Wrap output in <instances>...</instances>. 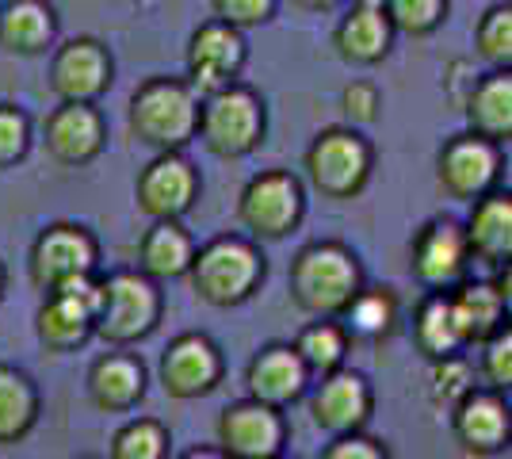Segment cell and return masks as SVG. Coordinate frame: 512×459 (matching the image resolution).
<instances>
[{"label":"cell","instance_id":"cell-1","mask_svg":"<svg viewBox=\"0 0 512 459\" xmlns=\"http://www.w3.org/2000/svg\"><path fill=\"white\" fill-rule=\"evenodd\" d=\"M367 284L360 253L344 241H310L291 257L287 268V291L291 303L310 318H341L344 306L356 299Z\"/></svg>","mask_w":512,"mask_h":459},{"label":"cell","instance_id":"cell-2","mask_svg":"<svg viewBox=\"0 0 512 459\" xmlns=\"http://www.w3.org/2000/svg\"><path fill=\"white\" fill-rule=\"evenodd\" d=\"M195 299L218 310L249 303L268 280V257L249 234H218L195 245L192 264L184 272Z\"/></svg>","mask_w":512,"mask_h":459},{"label":"cell","instance_id":"cell-3","mask_svg":"<svg viewBox=\"0 0 512 459\" xmlns=\"http://www.w3.org/2000/svg\"><path fill=\"white\" fill-rule=\"evenodd\" d=\"M195 127H199V96L184 77L157 73L130 92L127 131L138 146L153 153L188 150L195 142Z\"/></svg>","mask_w":512,"mask_h":459},{"label":"cell","instance_id":"cell-4","mask_svg":"<svg viewBox=\"0 0 512 459\" xmlns=\"http://www.w3.org/2000/svg\"><path fill=\"white\" fill-rule=\"evenodd\" d=\"M165 318V291L138 268H115L100 276L96 337L111 349H130L146 341Z\"/></svg>","mask_w":512,"mask_h":459},{"label":"cell","instance_id":"cell-5","mask_svg":"<svg viewBox=\"0 0 512 459\" xmlns=\"http://www.w3.org/2000/svg\"><path fill=\"white\" fill-rule=\"evenodd\" d=\"M195 138L203 142V150L222 161H241V157L256 153L268 138V108H264L260 92L234 81V85L203 96Z\"/></svg>","mask_w":512,"mask_h":459},{"label":"cell","instance_id":"cell-6","mask_svg":"<svg viewBox=\"0 0 512 459\" xmlns=\"http://www.w3.org/2000/svg\"><path fill=\"white\" fill-rule=\"evenodd\" d=\"M306 184L325 199H356L375 173V146L360 127L333 123L314 134L302 153Z\"/></svg>","mask_w":512,"mask_h":459},{"label":"cell","instance_id":"cell-7","mask_svg":"<svg viewBox=\"0 0 512 459\" xmlns=\"http://www.w3.org/2000/svg\"><path fill=\"white\" fill-rule=\"evenodd\" d=\"M306 219V184L291 169H260L237 196V222L253 241L291 238Z\"/></svg>","mask_w":512,"mask_h":459},{"label":"cell","instance_id":"cell-8","mask_svg":"<svg viewBox=\"0 0 512 459\" xmlns=\"http://www.w3.org/2000/svg\"><path fill=\"white\" fill-rule=\"evenodd\" d=\"M104 272L100 268V238L85 222H46L27 249V280L35 291H54L73 276Z\"/></svg>","mask_w":512,"mask_h":459},{"label":"cell","instance_id":"cell-9","mask_svg":"<svg viewBox=\"0 0 512 459\" xmlns=\"http://www.w3.org/2000/svg\"><path fill=\"white\" fill-rule=\"evenodd\" d=\"M100 276L104 272L73 276L43 295V303L35 310V337L46 352H77L96 337Z\"/></svg>","mask_w":512,"mask_h":459},{"label":"cell","instance_id":"cell-10","mask_svg":"<svg viewBox=\"0 0 512 459\" xmlns=\"http://www.w3.org/2000/svg\"><path fill=\"white\" fill-rule=\"evenodd\" d=\"M505 173V146L478 134H451L448 142L436 150V184L448 199L474 203L493 188H501Z\"/></svg>","mask_w":512,"mask_h":459},{"label":"cell","instance_id":"cell-11","mask_svg":"<svg viewBox=\"0 0 512 459\" xmlns=\"http://www.w3.org/2000/svg\"><path fill=\"white\" fill-rule=\"evenodd\" d=\"M157 379H161V391L169 398L195 402V398H207L211 391H218V383L226 379V356L211 333L188 329V333H176L165 345L161 364H157Z\"/></svg>","mask_w":512,"mask_h":459},{"label":"cell","instance_id":"cell-12","mask_svg":"<svg viewBox=\"0 0 512 459\" xmlns=\"http://www.w3.org/2000/svg\"><path fill=\"white\" fill-rule=\"evenodd\" d=\"M470 249L463 222L451 215H432L413 230L409 241V276L425 291H451L470 272Z\"/></svg>","mask_w":512,"mask_h":459},{"label":"cell","instance_id":"cell-13","mask_svg":"<svg viewBox=\"0 0 512 459\" xmlns=\"http://www.w3.org/2000/svg\"><path fill=\"white\" fill-rule=\"evenodd\" d=\"M50 92L69 104H100L107 88L115 85V58L96 35H73L50 50Z\"/></svg>","mask_w":512,"mask_h":459},{"label":"cell","instance_id":"cell-14","mask_svg":"<svg viewBox=\"0 0 512 459\" xmlns=\"http://www.w3.org/2000/svg\"><path fill=\"white\" fill-rule=\"evenodd\" d=\"M199 192H203V176L184 150L153 153L134 180V203L150 222L184 219L195 207Z\"/></svg>","mask_w":512,"mask_h":459},{"label":"cell","instance_id":"cell-15","mask_svg":"<svg viewBox=\"0 0 512 459\" xmlns=\"http://www.w3.org/2000/svg\"><path fill=\"white\" fill-rule=\"evenodd\" d=\"M249 62V43L245 31H237L222 20L199 23L188 39V54H184V81L203 100L218 88L241 81V69Z\"/></svg>","mask_w":512,"mask_h":459},{"label":"cell","instance_id":"cell-16","mask_svg":"<svg viewBox=\"0 0 512 459\" xmlns=\"http://www.w3.org/2000/svg\"><path fill=\"white\" fill-rule=\"evenodd\" d=\"M214 444L226 459H272L287 448V417L256 398L230 402L214 421Z\"/></svg>","mask_w":512,"mask_h":459},{"label":"cell","instance_id":"cell-17","mask_svg":"<svg viewBox=\"0 0 512 459\" xmlns=\"http://www.w3.org/2000/svg\"><path fill=\"white\" fill-rule=\"evenodd\" d=\"M451 437L467 456H501L512 444V402L505 391L474 387L448 410Z\"/></svg>","mask_w":512,"mask_h":459},{"label":"cell","instance_id":"cell-18","mask_svg":"<svg viewBox=\"0 0 512 459\" xmlns=\"http://www.w3.org/2000/svg\"><path fill=\"white\" fill-rule=\"evenodd\" d=\"M375 414V387L371 379L356 368H333L318 375L314 391H310V417L321 433L344 437V433H360Z\"/></svg>","mask_w":512,"mask_h":459},{"label":"cell","instance_id":"cell-19","mask_svg":"<svg viewBox=\"0 0 512 459\" xmlns=\"http://www.w3.org/2000/svg\"><path fill=\"white\" fill-rule=\"evenodd\" d=\"M43 146L58 165H69V169L92 165L107 146L104 111L96 104L58 100V108L43 119Z\"/></svg>","mask_w":512,"mask_h":459},{"label":"cell","instance_id":"cell-20","mask_svg":"<svg viewBox=\"0 0 512 459\" xmlns=\"http://www.w3.org/2000/svg\"><path fill=\"white\" fill-rule=\"evenodd\" d=\"M398 31L390 27L383 0H348L333 27V50L344 66L371 69L390 58Z\"/></svg>","mask_w":512,"mask_h":459},{"label":"cell","instance_id":"cell-21","mask_svg":"<svg viewBox=\"0 0 512 459\" xmlns=\"http://www.w3.org/2000/svg\"><path fill=\"white\" fill-rule=\"evenodd\" d=\"M314 375L306 372L302 356L295 352L291 341H272L264 349L253 352L249 368H245V394L264 402V406H276L287 410L291 402H299L306 387H310Z\"/></svg>","mask_w":512,"mask_h":459},{"label":"cell","instance_id":"cell-22","mask_svg":"<svg viewBox=\"0 0 512 459\" xmlns=\"http://www.w3.org/2000/svg\"><path fill=\"white\" fill-rule=\"evenodd\" d=\"M85 383H88V398H92V406L100 414H130L146 398L150 372H146V364H142L138 352L111 349L92 360Z\"/></svg>","mask_w":512,"mask_h":459},{"label":"cell","instance_id":"cell-23","mask_svg":"<svg viewBox=\"0 0 512 459\" xmlns=\"http://www.w3.org/2000/svg\"><path fill=\"white\" fill-rule=\"evenodd\" d=\"M470 261H478L486 272L497 264L512 261V192L493 188L470 203V215L463 219Z\"/></svg>","mask_w":512,"mask_h":459},{"label":"cell","instance_id":"cell-24","mask_svg":"<svg viewBox=\"0 0 512 459\" xmlns=\"http://www.w3.org/2000/svg\"><path fill=\"white\" fill-rule=\"evenodd\" d=\"M467 131L478 138H490L497 146L512 142V69H486L474 77L470 92L463 96Z\"/></svg>","mask_w":512,"mask_h":459},{"label":"cell","instance_id":"cell-25","mask_svg":"<svg viewBox=\"0 0 512 459\" xmlns=\"http://www.w3.org/2000/svg\"><path fill=\"white\" fill-rule=\"evenodd\" d=\"M58 43V12L50 0H4L0 4V50L16 58H43Z\"/></svg>","mask_w":512,"mask_h":459},{"label":"cell","instance_id":"cell-26","mask_svg":"<svg viewBox=\"0 0 512 459\" xmlns=\"http://www.w3.org/2000/svg\"><path fill=\"white\" fill-rule=\"evenodd\" d=\"M195 253V238L184 230V219H157L150 230L138 238V272L150 280H184Z\"/></svg>","mask_w":512,"mask_h":459},{"label":"cell","instance_id":"cell-27","mask_svg":"<svg viewBox=\"0 0 512 459\" xmlns=\"http://www.w3.org/2000/svg\"><path fill=\"white\" fill-rule=\"evenodd\" d=\"M413 345L428 364L467 352V337H463L459 318H455L451 291H425L421 295V303L413 310Z\"/></svg>","mask_w":512,"mask_h":459},{"label":"cell","instance_id":"cell-28","mask_svg":"<svg viewBox=\"0 0 512 459\" xmlns=\"http://www.w3.org/2000/svg\"><path fill=\"white\" fill-rule=\"evenodd\" d=\"M341 326L360 345H383L402 326V303H398V295L390 287L363 284L356 291V299L344 306Z\"/></svg>","mask_w":512,"mask_h":459},{"label":"cell","instance_id":"cell-29","mask_svg":"<svg viewBox=\"0 0 512 459\" xmlns=\"http://www.w3.org/2000/svg\"><path fill=\"white\" fill-rule=\"evenodd\" d=\"M43 414V394L16 364H0V448H12L35 433Z\"/></svg>","mask_w":512,"mask_h":459},{"label":"cell","instance_id":"cell-30","mask_svg":"<svg viewBox=\"0 0 512 459\" xmlns=\"http://www.w3.org/2000/svg\"><path fill=\"white\" fill-rule=\"evenodd\" d=\"M451 306H455V318L459 329L467 337V349H474L478 341H486L490 333L509 322V299L497 295V287L490 280H459L451 287Z\"/></svg>","mask_w":512,"mask_h":459},{"label":"cell","instance_id":"cell-31","mask_svg":"<svg viewBox=\"0 0 512 459\" xmlns=\"http://www.w3.org/2000/svg\"><path fill=\"white\" fill-rule=\"evenodd\" d=\"M295 352L302 356L306 372L310 375H325L333 368H341L348 360V349H352V337L344 333L341 318H314L299 329V337L291 341Z\"/></svg>","mask_w":512,"mask_h":459},{"label":"cell","instance_id":"cell-32","mask_svg":"<svg viewBox=\"0 0 512 459\" xmlns=\"http://www.w3.org/2000/svg\"><path fill=\"white\" fill-rule=\"evenodd\" d=\"M169 452L172 433L157 417H130L107 444V459H169Z\"/></svg>","mask_w":512,"mask_h":459},{"label":"cell","instance_id":"cell-33","mask_svg":"<svg viewBox=\"0 0 512 459\" xmlns=\"http://www.w3.org/2000/svg\"><path fill=\"white\" fill-rule=\"evenodd\" d=\"M474 54L486 69H512V4L493 0L474 23Z\"/></svg>","mask_w":512,"mask_h":459},{"label":"cell","instance_id":"cell-34","mask_svg":"<svg viewBox=\"0 0 512 459\" xmlns=\"http://www.w3.org/2000/svg\"><path fill=\"white\" fill-rule=\"evenodd\" d=\"M390 27L409 39H428L448 23L451 0H383Z\"/></svg>","mask_w":512,"mask_h":459},{"label":"cell","instance_id":"cell-35","mask_svg":"<svg viewBox=\"0 0 512 459\" xmlns=\"http://www.w3.org/2000/svg\"><path fill=\"white\" fill-rule=\"evenodd\" d=\"M478 387V375L470 368V360L459 352V356H448V360H432V375H428V398L436 410L448 414L451 406L463 398L467 391Z\"/></svg>","mask_w":512,"mask_h":459},{"label":"cell","instance_id":"cell-36","mask_svg":"<svg viewBox=\"0 0 512 459\" xmlns=\"http://www.w3.org/2000/svg\"><path fill=\"white\" fill-rule=\"evenodd\" d=\"M31 146H35V123H31V115L20 104H12V100H0V173L23 165Z\"/></svg>","mask_w":512,"mask_h":459},{"label":"cell","instance_id":"cell-37","mask_svg":"<svg viewBox=\"0 0 512 459\" xmlns=\"http://www.w3.org/2000/svg\"><path fill=\"white\" fill-rule=\"evenodd\" d=\"M478 383L490 391H512V326L490 333L486 341H478Z\"/></svg>","mask_w":512,"mask_h":459},{"label":"cell","instance_id":"cell-38","mask_svg":"<svg viewBox=\"0 0 512 459\" xmlns=\"http://www.w3.org/2000/svg\"><path fill=\"white\" fill-rule=\"evenodd\" d=\"M341 115L348 127H360V131L375 127L379 115H383V92H379V85L363 81V77L360 81H348L341 88Z\"/></svg>","mask_w":512,"mask_h":459},{"label":"cell","instance_id":"cell-39","mask_svg":"<svg viewBox=\"0 0 512 459\" xmlns=\"http://www.w3.org/2000/svg\"><path fill=\"white\" fill-rule=\"evenodd\" d=\"M279 4L283 0H211V12L214 20L230 23L237 31H253L276 20Z\"/></svg>","mask_w":512,"mask_h":459},{"label":"cell","instance_id":"cell-40","mask_svg":"<svg viewBox=\"0 0 512 459\" xmlns=\"http://www.w3.org/2000/svg\"><path fill=\"white\" fill-rule=\"evenodd\" d=\"M318 459H390V452H386L383 440L371 437L367 429H360V433L329 437V444L321 448Z\"/></svg>","mask_w":512,"mask_h":459},{"label":"cell","instance_id":"cell-41","mask_svg":"<svg viewBox=\"0 0 512 459\" xmlns=\"http://www.w3.org/2000/svg\"><path fill=\"white\" fill-rule=\"evenodd\" d=\"M295 8H302V12H341L348 0H291Z\"/></svg>","mask_w":512,"mask_h":459},{"label":"cell","instance_id":"cell-42","mask_svg":"<svg viewBox=\"0 0 512 459\" xmlns=\"http://www.w3.org/2000/svg\"><path fill=\"white\" fill-rule=\"evenodd\" d=\"M176 459H226V456H222V448H218V444H195V448L180 452Z\"/></svg>","mask_w":512,"mask_h":459},{"label":"cell","instance_id":"cell-43","mask_svg":"<svg viewBox=\"0 0 512 459\" xmlns=\"http://www.w3.org/2000/svg\"><path fill=\"white\" fill-rule=\"evenodd\" d=\"M4 287H8V268H4V261H0V299H4Z\"/></svg>","mask_w":512,"mask_h":459},{"label":"cell","instance_id":"cell-44","mask_svg":"<svg viewBox=\"0 0 512 459\" xmlns=\"http://www.w3.org/2000/svg\"><path fill=\"white\" fill-rule=\"evenodd\" d=\"M272 459H295V456H287V452H279V456H272Z\"/></svg>","mask_w":512,"mask_h":459},{"label":"cell","instance_id":"cell-45","mask_svg":"<svg viewBox=\"0 0 512 459\" xmlns=\"http://www.w3.org/2000/svg\"><path fill=\"white\" fill-rule=\"evenodd\" d=\"M119 4H142V0H119Z\"/></svg>","mask_w":512,"mask_h":459},{"label":"cell","instance_id":"cell-46","mask_svg":"<svg viewBox=\"0 0 512 459\" xmlns=\"http://www.w3.org/2000/svg\"><path fill=\"white\" fill-rule=\"evenodd\" d=\"M77 459H104V456H77Z\"/></svg>","mask_w":512,"mask_h":459}]
</instances>
